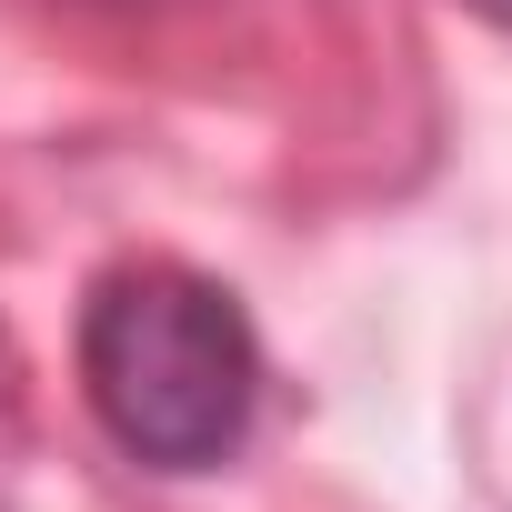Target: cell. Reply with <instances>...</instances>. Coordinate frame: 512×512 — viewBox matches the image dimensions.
I'll return each instance as SVG.
<instances>
[{
    "label": "cell",
    "instance_id": "obj_2",
    "mask_svg": "<svg viewBox=\"0 0 512 512\" xmlns=\"http://www.w3.org/2000/svg\"><path fill=\"white\" fill-rule=\"evenodd\" d=\"M472 11H482V21H502V31H512V0H472Z\"/></svg>",
    "mask_w": 512,
    "mask_h": 512
},
{
    "label": "cell",
    "instance_id": "obj_1",
    "mask_svg": "<svg viewBox=\"0 0 512 512\" xmlns=\"http://www.w3.org/2000/svg\"><path fill=\"white\" fill-rule=\"evenodd\" d=\"M81 392L101 432L151 472H211L262 402L251 312L191 262H121L81 302Z\"/></svg>",
    "mask_w": 512,
    "mask_h": 512
}]
</instances>
